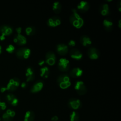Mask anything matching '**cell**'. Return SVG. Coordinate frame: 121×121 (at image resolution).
Returning <instances> with one entry per match:
<instances>
[{
  "instance_id": "21",
  "label": "cell",
  "mask_w": 121,
  "mask_h": 121,
  "mask_svg": "<svg viewBox=\"0 0 121 121\" xmlns=\"http://www.w3.org/2000/svg\"><path fill=\"white\" fill-rule=\"evenodd\" d=\"M79 41L82 45L85 47H89L92 44V41L90 38L86 35L81 36Z\"/></svg>"
},
{
  "instance_id": "24",
  "label": "cell",
  "mask_w": 121,
  "mask_h": 121,
  "mask_svg": "<svg viewBox=\"0 0 121 121\" xmlns=\"http://www.w3.org/2000/svg\"><path fill=\"white\" fill-rule=\"evenodd\" d=\"M35 117V114L33 111H27L24 116V121H34Z\"/></svg>"
},
{
  "instance_id": "9",
  "label": "cell",
  "mask_w": 121,
  "mask_h": 121,
  "mask_svg": "<svg viewBox=\"0 0 121 121\" xmlns=\"http://www.w3.org/2000/svg\"><path fill=\"white\" fill-rule=\"evenodd\" d=\"M88 57L91 60H96L100 56V52L99 50L95 47L90 48L87 52Z\"/></svg>"
},
{
  "instance_id": "23",
  "label": "cell",
  "mask_w": 121,
  "mask_h": 121,
  "mask_svg": "<svg viewBox=\"0 0 121 121\" xmlns=\"http://www.w3.org/2000/svg\"><path fill=\"white\" fill-rule=\"evenodd\" d=\"M103 26L104 28L107 31H111L113 28V24L112 22L109 19H104L103 21Z\"/></svg>"
},
{
  "instance_id": "10",
  "label": "cell",
  "mask_w": 121,
  "mask_h": 121,
  "mask_svg": "<svg viewBox=\"0 0 121 121\" xmlns=\"http://www.w3.org/2000/svg\"><path fill=\"white\" fill-rule=\"evenodd\" d=\"M61 23L60 18L58 16H53L48 19L47 24L50 27H56L59 26Z\"/></svg>"
},
{
  "instance_id": "28",
  "label": "cell",
  "mask_w": 121,
  "mask_h": 121,
  "mask_svg": "<svg viewBox=\"0 0 121 121\" xmlns=\"http://www.w3.org/2000/svg\"><path fill=\"white\" fill-rule=\"evenodd\" d=\"M26 33L27 35L32 36L35 33V28L34 26H28L26 29Z\"/></svg>"
},
{
  "instance_id": "37",
  "label": "cell",
  "mask_w": 121,
  "mask_h": 121,
  "mask_svg": "<svg viewBox=\"0 0 121 121\" xmlns=\"http://www.w3.org/2000/svg\"><path fill=\"white\" fill-rule=\"evenodd\" d=\"M6 87H1L0 88V92H4L5 91H6Z\"/></svg>"
},
{
  "instance_id": "38",
  "label": "cell",
  "mask_w": 121,
  "mask_h": 121,
  "mask_svg": "<svg viewBox=\"0 0 121 121\" xmlns=\"http://www.w3.org/2000/svg\"><path fill=\"white\" fill-rule=\"evenodd\" d=\"M118 26H119V27L120 29H121V20L120 19L119 21V22H118Z\"/></svg>"
},
{
  "instance_id": "41",
  "label": "cell",
  "mask_w": 121,
  "mask_h": 121,
  "mask_svg": "<svg viewBox=\"0 0 121 121\" xmlns=\"http://www.w3.org/2000/svg\"></svg>"
},
{
  "instance_id": "20",
  "label": "cell",
  "mask_w": 121,
  "mask_h": 121,
  "mask_svg": "<svg viewBox=\"0 0 121 121\" xmlns=\"http://www.w3.org/2000/svg\"><path fill=\"white\" fill-rule=\"evenodd\" d=\"M83 71L82 69L76 67L73 68L70 71V76L73 78H78L82 76Z\"/></svg>"
},
{
  "instance_id": "5",
  "label": "cell",
  "mask_w": 121,
  "mask_h": 121,
  "mask_svg": "<svg viewBox=\"0 0 121 121\" xmlns=\"http://www.w3.org/2000/svg\"><path fill=\"white\" fill-rule=\"evenodd\" d=\"M19 84V79L17 78H14L9 80L6 87V90H8L9 91H14L17 88Z\"/></svg>"
},
{
  "instance_id": "14",
  "label": "cell",
  "mask_w": 121,
  "mask_h": 121,
  "mask_svg": "<svg viewBox=\"0 0 121 121\" xmlns=\"http://www.w3.org/2000/svg\"><path fill=\"white\" fill-rule=\"evenodd\" d=\"M13 41L15 43L19 45H23L26 43V38L20 34H16L14 37Z\"/></svg>"
},
{
  "instance_id": "22",
  "label": "cell",
  "mask_w": 121,
  "mask_h": 121,
  "mask_svg": "<svg viewBox=\"0 0 121 121\" xmlns=\"http://www.w3.org/2000/svg\"><path fill=\"white\" fill-rule=\"evenodd\" d=\"M101 14L104 16H107L110 14V9L108 4H102L99 8Z\"/></svg>"
},
{
  "instance_id": "35",
  "label": "cell",
  "mask_w": 121,
  "mask_h": 121,
  "mask_svg": "<svg viewBox=\"0 0 121 121\" xmlns=\"http://www.w3.org/2000/svg\"><path fill=\"white\" fill-rule=\"evenodd\" d=\"M16 32H17V34H20L21 32V27H17L16 29Z\"/></svg>"
},
{
  "instance_id": "29",
  "label": "cell",
  "mask_w": 121,
  "mask_h": 121,
  "mask_svg": "<svg viewBox=\"0 0 121 121\" xmlns=\"http://www.w3.org/2000/svg\"><path fill=\"white\" fill-rule=\"evenodd\" d=\"M7 52L10 53H12L15 51V47L12 44H9L6 49Z\"/></svg>"
},
{
  "instance_id": "19",
  "label": "cell",
  "mask_w": 121,
  "mask_h": 121,
  "mask_svg": "<svg viewBox=\"0 0 121 121\" xmlns=\"http://www.w3.org/2000/svg\"><path fill=\"white\" fill-rule=\"evenodd\" d=\"M26 77L27 82L32 81L35 79V76L34 70L32 67H29L26 68Z\"/></svg>"
},
{
  "instance_id": "12",
  "label": "cell",
  "mask_w": 121,
  "mask_h": 121,
  "mask_svg": "<svg viewBox=\"0 0 121 121\" xmlns=\"http://www.w3.org/2000/svg\"><path fill=\"white\" fill-rule=\"evenodd\" d=\"M90 5L89 3L85 1H80L77 5L78 11L81 13H85L89 9Z\"/></svg>"
},
{
  "instance_id": "40",
  "label": "cell",
  "mask_w": 121,
  "mask_h": 121,
  "mask_svg": "<svg viewBox=\"0 0 121 121\" xmlns=\"http://www.w3.org/2000/svg\"></svg>"
},
{
  "instance_id": "8",
  "label": "cell",
  "mask_w": 121,
  "mask_h": 121,
  "mask_svg": "<svg viewBox=\"0 0 121 121\" xmlns=\"http://www.w3.org/2000/svg\"><path fill=\"white\" fill-rule=\"evenodd\" d=\"M56 57L53 52L49 51L45 55V62L50 65H53L56 63Z\"/></svg>"
},
{
  "instance_id": "17",
  "label": "cell",
  "mask_w": 121,
  "mask_h": 121,
  "mask_svg": "<svg viewBox=\"0 0 121 121\" xmlns=\"http://www.w3.org/2000/svg\"><path fill=\"white\" fill-rule=\"evenodd\" d=\"M5 98L7 102L10 105L14 106L17 105L18 100L14 95L12 94H9L6 95Z\"/></svg>"
},
{
  "instance_id": "34",
  "label": "cell",
  "mask_w": 121,
  "mask_h": 121,
  "mask_svg": "<svg viewBox=\"0 0 121 121\" xmlns=\"http://www.w3.org/2000/svg\"><path fill=\"white\" fill-rule=\"evenodd\" d=\"M121 1H119V3L117 4V8L120 12H121Z\"/></svg>"
},
{
  "instance_id": "27",
  "label": "cell",
  "mask_w": 121,
  "mask_h": 121,
  "mask_svg": "<svg viewBox=\"0 0 121 121\" xmlns=\"http://www.w3.org/2000/svg\"><path fill=\"white\" fill-rule=\"evenodd\" d=\"M69 118L70 121H78L79 120V115L77 112L72 111L70 114Z\"/></svg>"
},
{
  "instance_id": "16",
  "label": "cell",
  "mask_w": 121,
  "mask_h": 121,
  "mask_svg": "<svg viewBox=\"0 0 121 121\" xmlns=\"http://www.w3.org/2000/svg\"><path fill=\"white\" fill-rule=\"evenodd\" d=\"M69 55L71 58L77 60H80L83 57L82 52L77 49H71L69 52Z\"/></svg>"
},
{
  "instance_id": "2",
  "label": "cell",
  "mask_w": 121,
  "mask_h": 121,
  "mask_svg": "<svg viewBox=\"0 0 121 121\" xmlns=\"http://www.w3.org/2000/svg\"><path fill=\"white\" fill-rule=\"evenodd\" d=\"M57 82L60 88L63 89L68 88L71 85L70 78L66 74H62L59 75L57 78Z\"/></svg>"
},
{
  "instance_id": "7",
  "label": "cell",
  "mask_w": 121,
  "mask_h": 121,
  "mask_svg": "<svg viewBox=\"0 0 121 121\" xmlns=\"http://www.w3.org/2000/svg\"><path fill=\"white\" fill-rule=\"evenodd\" d=\"M58 68L61 71H67L70 68V63L69 60L66 58H61L58 62Z\"/></svg>"
},
{
  "instance_id": "11",
  "label": "cell",
  "mask_w": 121,
  "mask_h": 121,
  "mask_svg": "<svg viewBox=\"0 0 121 121\" xmlns=\"http://www.w3.org/2000/svg\"><path fill=\"white\" fill-rule=\"evenodd\" d=\"M15 115V112L11 109H8L4 113L2 116L3 121H12Z\"/></svg>"
},
{
  "instance_id": "33",
  "label": "cell",
  "mask_w": 121,
  "mask_h": 121,
  "mask_svg": "<svg viewBox=\"0 0 121 121\" xmlns=\"http://www.w3.org/2000/svg\"><path fill=\"white\" fill-rule=\"evenodd\" d=\"M44 63H45V61L43 60H40L38 61V64L40 66H42V65H43Z\"/></svg>"
},
{
  "instance_id": "30",
  "label": "cell",
  "mask_w": 121,
  "mask_h": 121,
  "mask_svg": "<svg viewBox=\"0 0 121 121\" xmlns=\"http://www.w3.org/2000/svg\"><path fill=\"white\" fill-rule=\"evenodd\" d=\"M6 108V104L4 102H0V112L4 110Z\"/></svg>"
},
{
  "instance_id": "26",
  "label": "cell",
  "mask_w": 121,
  "mask_h": 121,
  "mask_svg": "<svg viewBox=\"0 0 121 121\" xmlns=\"http://www.w3.org/2000/svg\"><path fill=\"white\" fill-rule=\"evenodd\" d=\"M52 9L56 14H59L61 10V5L59 2H55L52 5Z\"/></svg>"
},
{
  "instance_id": "4",
  "label": "cell",
  "mask_w": 121,
  "mask_h": 121,
  "mask_svg": "<svg viewBox=\"0 0 121 121\" xmlns=\"http://www.w3.org/2000/svg\"><path fill=\"white\" fill-rule=\"evenodd\" d=\"M74 88L77 93L80 95H82L87 93V89L84 83L80 80L77 81L75 82Z\"/></svg>"
},
{
  "instance_id": "36",
  "label": "cell",
  "mask_w": 121,
  "mask_h": 121,
  "mask_svg": "<svg viewBox=\"0 0 121 121\" xmlns=\"http://www.w3.org/2000/svg\"><path fill=\"white\" fill-rule=\"evenodd\" d=\"M21 86V87H22L23 88H26V87L27 85H26V83H25V82H23V83H22Z\"/></svg>"
},
{
  "instance_id": "25",
  "label": "cell",
  "mask_w": 121,
  "mask_h": 121,
  "mask_svg": "<svg viewBox=\"0 0 121 121\" xmlns=\"http://www.w3.org/2000/svg\"><path fill=\"white\" fill-rule=\"evenodd\" d=\"M50 74V70L47 67H44L40 69V76L43 78H47Z\"/></svg>"
},
{
  "instance_id": "18",
  "label": "cell",
  "mask_w": 121,
  "mask_h": 121,
  "mask_svg": "<svg viewBox=\"0 0 121 121\" xmlns=\"http://www.w3.org/2000/svg\"><path fill=\"white\" fill-rule=\"evenodd\" d=\"M0 32L1 35L4 36L9 35L13 32L12 27L9 25H3L0 27Z\"/></svg>"
},
{
  "instance_id": "39",
  "label": "cell",
  "mask_w": 121,
  "mask_h": 121,
  "mask_svg": "<svg viewBox=\"0 0 121 121\" xmlns=\"http://www.w3.org/2000/svg\"><path fill=\"white\" fill-rule=\"evenodd\" d=\"M2 52V47L0 45V54Z\"/></svg>"
},
{
  "instance_id": "1",
  "label": "cell",
  "mask_w": 121,
  "mask_h": 121,
  "mask_svg": "<svg viewBox=\"0 0 121 121\" xmlns=\"http://www.w3.org/2000/svg\"><path fill=\"white\" fill-rule=\"evenodd\" d=\"M71 10L72 13L70 16L69 21L76 28H80L84 25V20L75 9H72Z\"/></svg>"
},
{
  "instance_id": "31",
  "label": "cell",
  "mask_w": 121,
  "mask_h": 121,
  "mask_svg": "<svg viewBox=\"0 0 121 121\" xmlns=\"http://www.w3.org/2000/svg\"><path fill=\"white\" fill-rule=\"evenodd\" d=\"M76 45V42L74 40H71L68 42V45L70 47H74Z\"/></svg>"
},
{
  "instance_id": "3",
  "label": "cell",
  "mask_w": 121,
  "mask_h": 121,
  "mask_svg": "<svg viewBox=\"0 0 121 121\" xmlns=\"http://www.w3.org/2000/svg\"><path fill=\"white\" fill-rule=\"evenodd\" d=\"M31 53L30 50L26 47H23L18 49L16 51V56L22 60L26 59L28 58Z\"/></svg>"
},
{
  "instance_id": "15",
  "label": "cell",
  "mask_w": 121,
  "mask_h": 121,
  "mask_svg": "<svg viewBox=\"0 0 121 121\" xmlns=\"http://www.w3.org/2000/svg\"><path fill=\"white\" fill-rule=\"evenodd\" d=\"M56 51L57 53L60 55H65L68 52V46L63 43H60L57 45Z\"/></svg>"
},
{
  "instance_id": "6",
  "label": "cell",
  "mask_w": 121,
  "mask_h": 121,
  "mask_svg": "<svg viewBox=\"0 0 121 121\" xmlns=\"http://www.w3.org/2000/svg\"><path fill=\"white\" fill-rule=\"evenodd\" d=\"M68 106L70 109L77 110L81 107L82 103L80 100L75 98H72L69 100Z\"/></svg>"
},
{
  "instance_id": "32",
  "label": "cell",
  "mask_w": 121,
  "mask_h": 121,
  "mask_svg": "<svg viewBox=\"0 0 121 121\" xmlns=\"http://www.w3.org/2000/svg\"><path fill=\"white\" fill-rule=\"evenodd\" d=\"M59 118L57 116H53V117H52V118H51V121H58Z\"/></svg>"
},
{
  "instance_id": "13",
  "label": "cell",
  "mask_w": 121,
  "mask_h": 121,
  "mask_svg": "<svg viewBox=\"0 0 121 121\" xmlns=\"http://www.w3.org/2000/svg\"><path fill=\"white\" fill-rule=\"evenodd\" d=\"M43 82L41 80H39L35 82L32 86L30 92L32 93H36L40 92L43 88Z\"/></svg>"
}]
</instances>
